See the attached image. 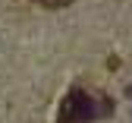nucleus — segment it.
Listing matches in <instances>:
<instances>
[{
    "label": "nucleus",
    "instance_id": "nucleus-1",
    "mask_svg": "<svg viewBox=\"0 0 132 123\" xmlns=\"http://www.w3.org/2000/svg\"><path fill=\"white\" fill-rule=\"evenodd\" d=\"M41 6H51V10H60V6H69L72 0H38Z\"/></svg>",
    "mask_w": 132,
    "mask_h": 123
}]
</instances>
